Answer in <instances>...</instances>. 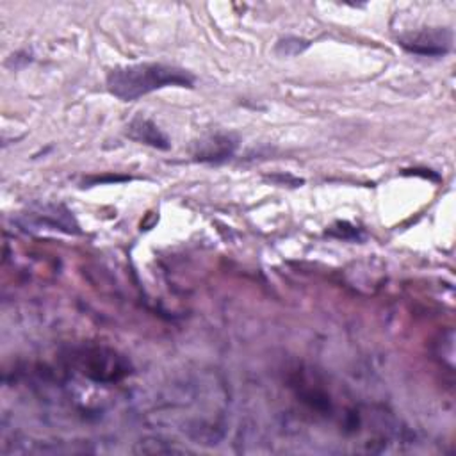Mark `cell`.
Returning <instances> with one entry per match:
<instances>
[{
    "instance_id": "1",
    "label": "cell",
    "mask_w": 456,
    "mask_h": 456,
    "mask_svg": "<svg viewBox=\"0 0 456 456\" xmlns=\"http://www.w3.org/2000/svg\"><path fill=\"white\" fill-rule=\"evenodd\" d=\"M194 77L178 66L160 62H139L118 66L107 75V89L123 102L137 100L162 87H191Z\"/></svg>"
},
{
    "instance_id": "2",
    "label": "cell",
    "mask_w": 456,
    "mask_h": 456,
    "mask_svg": "<svg viewBox=\"0 0 456 456\" xmlns=\"http://www.w3.org/2000/svg\"><path fill=\"white\" fill-rule=\"evenodd\" d=\"M75 365L96 383H116L130 374V363L107 347L82 349L75 354Z\"/></svg>"
},
{
    "instance_id": "3",
    "label": "cell",
    "mask_w": 456,
    "mask_h": 456,
    "mask_svg": "<svg viewBox=\"0 0 456 456\" xmlns=\"http://www.w3.org/2000/svg\"><path fill=\"white\" fill-rule=\"evenodd\" d=\"M399 45L417 55L440 57L445 55L452 46V32L449 28H422L417 32H408L401 36Z\"/></svg>"
},
{
    "instance_id": "4",
    "label": "cell",
    "mask_w": 456,
    "mask_h": 456,
    "mask_svg": "<svg viewBox=\"0 0 456 456\" xmlns=\"http://www.w3.org/2000/svg\"><path fill=\"white\" fill-rule=\"evenodd\" d=\"M239 146V139L233 134H208L194 142L192 159L208 164H221L228 160Z\"/></svg>"
},
{
    "instance_id": "5",
    "label": "cell",
    "mask_w": 456,
    "mask_h": 456,
    "mask_svg": "<svg viewBox=\"0 0 456 456\" xmlns=\"http://www.w3.org/2000/svg\"><path fill=\"white\" fill-rule=\"evenodd\" d=\"M126 135L141 144H148L159 150H167L171 146L167 135L151 119L142 116H137L128 123Z\"/></svg>"
},
{
    "instance_id": "6",
    "label": "cell",
    "mask_w": 456,
    "mask_h": 456,
    "mask_svg": "<svg viewBox=\"0 0 456 456\" xmlns=\"http://www.w3.org/2000/svg\"><path fill=\"white\" fill-rule=\"evenodd\" d=\"M308 46V41L299 39V37H285L276 45V52L281 55H297Z\"/></svg>"
}]
</instances>
